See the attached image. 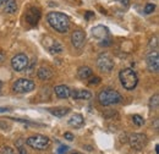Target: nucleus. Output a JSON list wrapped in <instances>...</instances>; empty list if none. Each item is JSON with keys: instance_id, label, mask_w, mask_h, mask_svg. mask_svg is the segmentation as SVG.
Wrapping results in <instances>:
<instances>
[{"instance_id": "f257e3e1", "label": "nucleus", "mask_w": 159, "mask_h": 154, "mask_svg": "<svg viewBox=\"0 0 159 154\" xmlns=\"http://www.w3.org/2000/svg\"><path fill=\"white\" fill-rule=\"evenodd\" d=\"M47 21L50 25V27L59 33H66L70 28V19L67 15L62 12H58V11L49 12L47 15Z\"/></svg>"}, {"instance_id": "f03ea898", "label": "nucleus", "mask_w": 159, "mask_h": 154, "mask_svg": "<svg viewBox=\"0 0 159 154\" xmlns=\"http://www.w3.org/2000/svg\"><path fill=\"white\" fill-rule=\"evenodd\" d=\"M121 100H122V96L118 91L111 89V88H107L98 94V102L103 106H109V105L118 104Z\"/></svg>"}, {"instance_id": "7ed1b4c3", "label": "nucleus", "mask_w": 159, "mask_h": 154, "mask_svg": "<svg viewBox=\"0 0 159 154\" xmlns=\"http://www.w3.org/2000/svg\"><path fill=\"white\" fill-rule=\"evenodd\" d=\"M119 79L122 84V87L127 91H132L136 88L137 83H139V77L136 75V72L131 69H124L121 70L119 74Z\"/></svg>"}, {"instance_id": "20e7f679", "label": "nucleus", "mask_w": 159, "mask_h": 154, "mask_svg": "<svg viewBox=\"0 0 159 154\" xmlns=\"http://www.w3.org/2000/svg\"><path fill=\"white\" fill-rule=\"evenodd\" d=\"M26 144L33 149H37V151H44L49 147L50 144V139L47 137V136L43 135H36L32 136V137H28L27 141H26Z\"/></svg>"}, {"instance_id": "39448f33", "label": "nucleus", "mask_w": 159, "mask_h": 154, "mask_svg": "<svg viewBox=\"0 0 159 154\" xmlns=\"http://www.w3.org/2000/svg\"><path fill=\"white\" fill-rule=\"evenodd\" d=\"M34 88H36V83L32 79H28V78H19L12 84V91L15 93H20V94L30 93Z\"/></svg>"}, {"instance_id": "423d86ee", "label": "nucleus", "mask_w": 159, "mask_h": 154, "mask_svg": "<svg viewBox=\"0 0 159 154\" xmlns=\"http://www.w3.org/2000/svg\"><path fill=\"white\" fill-rule=\"evenodd\" d=\"M97 66L102 72H111L114 69V60L109 53H102L97 59Z\"/></svg>"}, {"instance_id": "0eeeda50", "label": "nucleus", "mask_w": 159, "mask_h": 154, "mask_svg": "<svg viewBox=\"0 0 159 154\" xmlns=\"http://www.w3.org/2000/svg\"><path fill=\"white\" fill-rule=\"evenodd\" d=\"M11 66L16 72H21V71L27 70V67L30 66L28 57L26 54H23V53L16 54L14 58L11 59Z\"/></svg>"}, {"instance_id": "6e6552de", "label": "nucleus", "mask_w": 159, "mask_h": 154, "mask_svg": "<svg viewBox=\"0 0 159 154\" xmlns=\"http://www.w3.org/2000/svg\"><path fill=\"white\" fill-rule=\"evenodd\" d=\"M92 34L94 38H97L99 40L100 45H109V28L105 26H96L92 28Z\"/></svg>"}, {"instance_id": "1a4fd4ad", "label": "nucleus", "mask_w": 159, "mask_h": 154, "mask_svg": "<svg viewBox=\"0 0 159 154\" xmlns=\"http://www.w3.org/2000/svg\"><path fill=\"white\" fill-rule=\"evenodd\" d=\"M129 143L135 151H141L147 146V136L144 134H132L129 137Z\"/></svg>"}, {"instance_id": "9d476101", "label": "nucleus", "mask_w": 159, "mask_h": 154, "mask_svg": "<svg viewBox=\"0 0 159 154\" xmlns=\"http://www.w3.org/2000/svg\"><path fill=\"white\" fill-rule=\"evenodd\" d=\"M40 15H42V12H40V10L38 9V7H36V6H31V7L26 11L25 20H26V22H27L28 25H31V26H36V25L38 23V21H39Z\"/></svg>"}, {"instance_id": "9b49d317", "label": "nucleus", "mask_w": 159, "mask_h": 154, "mask_svg": "<svg viewBox=\"0 0 159 154\" xmlns=\"http://www.w3.org/2000/svg\"><path fill=\"white\" fill-rule=\"evenodd\" d=\"M147 67L151 72H158L159 71V54L158 50L156 49L154 52H151L147 55Z\"/></svg>"}, {"instance_id": "f8f14e48", "label": "nucleus", "mask_w": 159, "mask_h": 154, "mask_svg": "<svg viewBox=\"0 0 159 154\" xmlns=\"http://www.w3.org/2000/svg\"><path fill=\"white\" fill-rule=\"evenodd\" d=\"M44 47L52 53V54H61L64 52L62 45L60 44L57 39H53L52 37H47L44 38Z\"/></svg>"}, {"instance_id": "ddd939ff", "label": "nucleus", "mask_w": 159, "mask_h": 154, "mask_svg": "<svg viewBox=\"0 0 159 154\" xmlns=\"http://www.w3.org/2000/svg\"><path fill=\"white\" fill-rule=\"evenodd\" d=\"M71 43L75 48L81 49L84 47V43H86V33L81 29H76L72 32L71 34Z\"/></svg>"}, {"instance_id": "4468645a", "label": "nucleus", "mask_w": 159, "mask_h": 154, "mask_svg": "<svg viewBox=\"0 0 159 154\" xmlns=\"http://www.w3.org/2000/svg\"><path fill=\"white\" fill-rule=\"evenodd\" d=\"M70 97L75 100H88L92 98V93L86 89H72L70 92Z\"/></svg>"}, {"instance_id": "2eb2a0df", "label": "nucleus", "mask_w": 159, "mask_h": 154, "mask_svg": "<svg viewBox=\"0 0 159 154\" xmlns=\"http://www.w3.org/2000/svg\"><path fill=\"white\" fill-rule=\"evenodd\" d=\"M54 92H55L57 97L60 98V99H67L70 97L71 89L67 86H65V84H60V86H57L54 88Z\"/></svg>"}, {"instance_id": "dca6fc26", "label": "nucleus", "mask_w": 159, "mask_h": 154, "mask_svg": "<svg viewBox=\"0 0 159 154\" xmlns=\"http://www.w3.org/2000/svg\"><path fill=\"white\" fill-rule=\"evenodd\" d=\"M48 111L52 115L57 116V117H64V116H66L70 113V109L65 108V106H58V108H49Z\"/></svg>"}, {"instance_id": "f3484780", "label": "nucleus", "mask_w": 159, "mask_h": 154, "mask_svg": "<svg viewBox=\"0 0 159 154\" xmlns=\"http://www.w3.org/2000/svg\"><path fill=\"white\" fill-rule=\"evenodd\" d=\"M37 76H38L40 81H49L53 77V72L48 67H40L38 70V72H37Z\"/></svg>"}, {"instance_id": "a211bd4d", "label": "nucleus", "mask_w": 159, "mask_h": 154, "mask_svg": "<svg viewBox=\"0 0 159 154\" xmlns=\"http://www.w3.org/2000/svg\"><path fill=\"white\" fill-rule=\"evenodd\" d=\"M4 6H5V12L6 14L14 15L17 11V2H16V0H6Z\"/></svg>"}, {"instance_id": "6ab92c4d", "label": "nucleus", "mask_w": 159, "mask_h": 154, "mask_svg": "<svg viewBox=\"0 0 159 154\" xmlns=\"http://www.w3.org/2000/svg\"><path fill=\"white\" fill-rule=\"evenodd\" d=\"M84 122V119L81 114H75L69 119V125L70 126H74V127H81Z\"/></svg>"}, {"instance_id": "aec40b11", "label": "nucleus", "mask_w": 159, "mask_h": 154, "mask_svg": "<svg viewBox=\"0 0 159 154\" xmlns=\"http://www.w3.org/2000/svg\"><path fill=\"white\" fill-rule=\"evenodd\" d=\"M92 75H93V71L88 66H82V67H80L79 71H77V76H79L80 79H87L88 77H91Z\"/></svg>"}, {"instance_id": "412c9836", "label": "nucleus", "mask_w": 159, "mask_h": 154, "mask_svg": "<svg viewBox=\"0 0 159 154\" xmlns=\"http://www.w3.org/2000/svg\"><path fill=\"white\" fill-rule=\"evenodd\" d=\"M149 108L151 110H158L159 108V96L158 94H154L149 99Z\"/></svg>"}, {"instance_id": "4be33fe9", "label": "nucleus", "mask_w": 159, "mask_h": 154, "mask_svg": "<svg viewBox=\"0 0 159 154\" xmlns=\"http://www.w3.org/2000/svg\"><path fill=\"white\" fill-rule=\"evenodd\" d=\"M132 121H134V124L136 126H142L144 124V119L141 115H134L132 116Z\"/></svg>"}, {"instance_id": "5701e85b", "label": "nucleus", "mask_w": 159, "mask_h": 154, "mask_svg": "<svg viewBox=\"0 0 159 154\" xmlns=\"http://www.w3.org/2000/svg\"><path fill=\"white\" fill-rule=\"evenodd\" d=\"M154 10H156V5H154V4H151V2L147 4L146 7H144V12H146V14H152Z\"/></svg>"}, {"instance_id": "b1692460", "label": "nucleus", "mask_w": 159, "mask_h": 154, "mask_svg": "<svg viewBox=\"0 0 159 154\" xmlns=\"http://www.w3.org/2000/svg\"><path fill=\"white\" fill-rule=\"evenodd\" d=\"M1 154H15V151H14V148L6 146V147L1 148Z\"/></svg>"}, {"instance_id": "393cba45", "label": "nucleus", "mask_w": 159, "mask_h": 154, "mask_svg": "<svg viewBox=\"0 0 159 154\" xmlns=\"http://www.w3.org/2000/svg\"><path fill=\"white\" fill-rule=\"evenodd\" d=\"M67 151H69V147H66V146H60L59 148H58V151H57V153L58 154H65Z\"/></svg>"}, {"instance_id": "a878e982", "label": "nucleus", "mask_w": 159, "mask_h": 154, "mask_svg": "<svg viewBox=\"0 0 159 154\" xmlns=\"http://www.w3.org/2000/svg\"><path fill=\"white\" fill-rule=\"evenodd\" d=\"M99 82H100L99 77L94 76V77H92V78H91V81H89V84H91V86H93V84L96 86V84H98Z\"/></svg>"}, {"instance_id": "bb28decb", "label": "nucleus", "mask_w": 159, "mask_h": 154, "mask_svg": "<svg viewBox=\"0 0 159 154\" xmlns=\"http://www.w3.org/2000/svg\"><path fill=\"white\" fill-rule=\"evenodd\" d=\"M64 137H65L67 141H72V139H74V135H72L71 132H65Z\"/></svg>"}, {"instance_id": "cd10ccee", "label": "nucleus", "mask_w": 159, "mask_h": 154, "mask_svg": "<svg viewBox=\"0 0 159 154\" xmlns=\"http://www.w3.org/2000/svg\"><path fill=\"white\" fill-rule=\"evenodd\" d=\"M84 17H86V20H89L91 17H94V12H92V11H87L86 15H84Z\"/></svg>"}, {"instance_id": "c85d7f7f", "label": "nucleus", "mask_w": 159, "mask_h": 154, "mask_svg": "<svg viewBox=\"0 0 159 154\" xmlns=\"http://www.w3.org/2000/svg\"><path fill=\"white\" fill-rule=\"evenodd\" d=\"M116 1H119L120 4H122V5H125V6H127L129 2H130V0H116Z\"/></svg>"}, {"instance_id": "c756f323", "label": "nucleus", "mask_w": 159, "mask_h": 154, "mask_svg": "<svg viewBox=\"0 0 159 154\" xmlns=\"http://www.w3.org/2000/svg\"><path fill=\"white\" fill-rule=\"evenodd\" d=\"M19 152H20V154H27L26 149H25V147H22V146L19 147Z\"/></svg>"}, {"instance_id": "7c9ffc66", "label": "nucleus", "mask_w": 159, "mask_h": 154, "mask_svg": "<svg viewBox=\"0 0 159 154\" xmlns=\"http://www.w3.org/2000/svg\"><path fill=\"white\" fill-rule=\"evenodd\" d=\"M9 110H10V109L6 108V106H1V108H0V113H7Z\"/></svg>"}, {"instance_id": "2f4dec72", "label": "nucleus", "mask_w": 159, "mask_h": 154, "mask_svg": "<svg viewBox=\"0 0 159 154\" xmlns=\"http://www.w3.org/2000/svg\"><path fill=\"white\" fill-rule=\"evenodd\" d=\"M154 126H156V130H158V119H156V121H154Z\"/></svg>"}, {"instance_id": "473e14b6", "label": "nucleus", "mask_w": 159, "mask_h": 154, "mask_svg": "<svg viewBox=\"0 0 159 154\" xmlns=\"http://www.w3.org/2000/svg\"><path fill=\"white\" fill-rule=\"evenodd\" d=\"M5 1H6V0H0V6H2V5L5 4Z\"/></svg>"}, {"instance_id": "72a5a7b5", "label": "nucleus", "mask_w": 159, "mask_h": 154, "mask_svg": "<svg viewBox=\"0 0 159 154\" xmlns=\"http://www.w3.org/2000/svg\"><path fill=\"white\" fill-rule=\"evenodd\" d=\"M158 148H159V147H158V144H157V146H156V153H157V154H158Z\"/></svg>"}, {"instance_id": "f704fd0d", "label": "nucleus", "mask_w": 159, "mask_h": 154, "mask_svg": "<svg viewBox=\"0 0 159 154\" xmlns=\"http://www.w3.org/2000/svg\"><path fill=\"white\" fill-rule=\"evenodd\" d=\"M1 87H2V83H1V81H0V91H1Z\"/></svg>"}, {"instance_id": "c9c22d12", "label": "nucleus", "mask_w": 159, "mask_h": 154, "mask_svg": "<svg viewBox=\"0 0 159 154\" xmlns=\"http://www.w3.org/2000/svg\"><path fill=\"white\" fill-rule=\"evenodd\" d=\"M71 154H81V153H79V152H74V153H71Z\"/></svg>"}]
</instances>
